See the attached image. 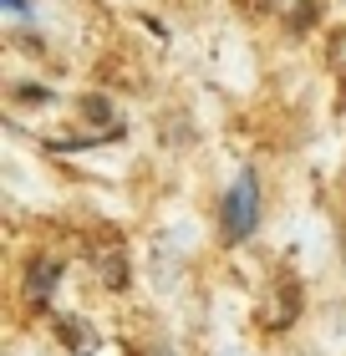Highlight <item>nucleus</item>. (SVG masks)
I'll return each instance as SVG.
<instances>
[{
	"label": "nucleus",
	"instance_id": "obj_1",
	"mask_svg": "<svg viewBox=\"0 0 346 356\" xmlns=\"http://www.w3.org/2000/svg\"><path fill=\"white\" fill-rule=\"evenodd\" d=\"M255 224H260V188H255V173L244 168L235 178V188H229V199H224V234L244 239Z\"/></svg>",
	"mask_w": 346,
	"mask_h": 356
},
{
	"label": "nucleus",
	"instance_id": "obj_2",
	"mask_svg": "<svg viewBox=\"0 0 346 356\" xmlns=\"http://www.w3.org/2000/svg\"><path fill=\"white\" fill-rule=\"evenodd\" d=\"M52 285H56V265H36V275H31V290L52 296Z\"/></svg>",
	"mask_w": 346,
	"mask_h": 356
},
{
	"label": "nucleus",
	"instance_id": "obj_3",
	"mask_svg": "<svg viewBox=\"0 0 346 356\" xmlns=\"http://www.w3.org/2000/svg\"><path fill=\"white\" fill-rule=\"evenodd\" d=\"M81 112H87L92 122H112V112H107V102H102V97H87V102H81Z\"/></svg>",
	"mask_w": 346,
	"mask_h": 356
}]
</instances>
